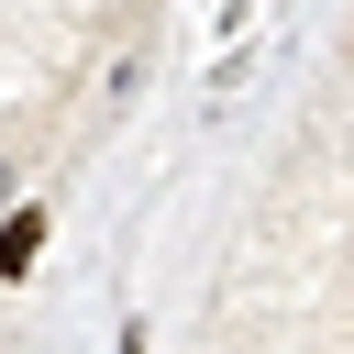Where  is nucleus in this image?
Returning a JSON list of instances; mask_svg holds the SVG:
<instances>
[{
    "label": "nucleus",
    "mask_w": 354,
    "mask_h": 354,
    "mask_svg": "<svg viewBox=\"0 0 354 354\" xmlns=\"http://www.w3.org/2000/svg\"><path fill=\"white\" fill-rule=\"evenodd\" d=\"M11 188H22V177H11V166H0V210H11Z\"/></svg>",
    "instance_id": "obj_2"
},
{
    "label": "nucleus",
    "mask_w": 354,
    "mask_h": 354,
    "mask_svg": "<svg viewBox=\"0 0 354 354\" xmlns=\"http://www.w3.org/2000/svg\"><path fill=\"white\" fill-rule=\"evenodd\" d=\"M33 254H44V199H11L0 210V277H33Z\"/></svg>",
    "instance_id": "obj_1"
}]
</instances>
